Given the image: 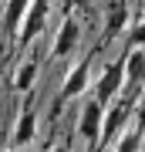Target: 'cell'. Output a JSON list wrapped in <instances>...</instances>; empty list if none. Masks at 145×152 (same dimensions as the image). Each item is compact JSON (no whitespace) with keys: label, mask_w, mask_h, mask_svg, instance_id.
I'll return each instance as SVG.
<instances>
[{"label":"cell","mask_w":145,"mask_h":152,"mask_svg":"<svg viewBox=\"0 0 145 152\" xmlns=\"http://www.w3.org/2000/svg\"><path fill=\"white\" fill-rule=\"evenodd\" d=\"M78 44H81V24H78L71 14H64V24H61L58 37H54V48H51V58H68V54H74Z\"/></svg>","instance_id":"cell-4"},{"label":"cell","mask_w":145,"mask_h":152,"mask_svg":"<svg viewBox=\"0 0 145 152\" xmlns=\"http://www.w3.org/2000/svg\"><path fill=\"white\" fill-rule=\"evenodd\" d=\"M31 4H34V0H7V7H4V41H7V58L14 54L17 34H20L24 20H27Z\"/></svg>","instance_id":"cell-3"},{"label":"cell","mask_w":145,"mask_h":152,"mask_svg":"<svg viewBox=\"0 0 145 152\" xmlns=\"http://www.w3.org/2000/svg\"><path fill=\"white\" fill-rule=\"evenodd\" d=\"M128 44H132V48H145V20L132 27V34H128Z\"/></svg>","instance_id":"cell-12"},{"label":"cell","mask_w":145,"mask_h":152,"mask_svg":"<svg viewBox=\"0 0 145 152\" xmlns=\"http://www.w3.org/2000/svg\"><path fill=\"white\" fill-rule=\"evenodd\" d=\"M138 145H142V132H138V129H132V135H128V132L122 135L118 152H138Z\"/></svg>","instance_id":"cell-11"},{"label":"cell","mask_w":145,"mask_h":152,"mask_svg":"<svg viewBox=\"0 0 145 152\" xmlns=\"http://www.w3.org/2000/svg\"><path fill=\"white\" fill-rule=\"evenodd\" d=\"M125 24H128V4L125 0H111L108 4V17H105V41H111L115 34H122Z\"/></svg>","instance_id":"cell-8"},{"label":"cell","mask_w":145,"mask_h":152,"mask_svg":"<svg viewBox=\"0 0 145 152\" xmlns=\"http://www.w3.org/2000/svg\"><path fill=\"white\" fill-rule=\"evenodd\" d=\"M34 78H37V61H24V64H20V71L14 75V91L27 95V91L34 88Z\"/></svg>","instance_id":"cell-10"},{"label":"cell","mask_w":145,"mask_h":152,"mask_svg":"<svg viewBox=\"0 0 145 152\" xmlns=\"http://www.w3.org/2000/svg\"><path fill=\"white\" fill-rule=\"evenodd\" d=\"M54 152H71V145H68V142H61V145H54Z\"/></svg>","instance_id":"cell-14"},{"label":"cell","mask_w":145,"mask_h":152,"mask_svg":"<svg viewBox=\"0 0 145 152\" xmlns=\"http://www.w3.org/2000/svg\"><path fill=\"white\" fill-rule=\"evenodd\" d=\"M71 7H74V0H61V10L64 14H71Z\"/></svg>","instance_id":"cell-13"},{"label":"cell","mask_w":145,"mask_h":152,"mask_svg":"<svg viewBox=\"0 0 145 152\" xmlns=\"http://www.w3.org/2000/svg\"><path fill=\"white\" fill-rule=\"evenodd\" d=\"M44 20H47V0H34V4H31V10H27L24 27H20V51H24L27 44H31V41L41 34Z\"/></svg>","instance_id":"cell-6"},{"label":"cell","mask_w":145,"mask_h":152,"mask_svg":"<svg viewBox=\"0 0 145 152\" xmlns=\"http://www.w3.org/2000/svg\"><path fill=\"white\" fill-rule=\"evenodd\" d=\"M34 135H37V118H34L31 108H24L20 118H17V125H14V132H10V152L24 149L27 142H34Z\"/></svg>","instance_id":"cell-7"},{"label":"cell","mask_w":145,"mask_h":152,"mask_svg":"<svg viewBox=\"0 0 145 152\" xmlns=\"http://www.w3.org/2000/svg\"><path fill=\"white\" fill-rule=\"evenodd\" d=\"M88 85H91V58H88V61H78V68H71V71H68L64 88H61V102H71V98H78Z\"/></svg>","instance_id":"cell-5"},{"label":"cell","mask_w":145,"mask_h":152,"mask_svg":"<svg viewBox=\"0 0 145 152\" xmlns=\"http://www.w3.org/2000/svg\"><path fill=\"white\" fill-rule=\"evenodd\" d=\"M101 132H105V105L98 98H88L85 108H81V118H78V135L88 145H98L101 142Z\"/></svg>","instance_id":"cell-1"},{"label":"cell","mask_w":145,"mask_h":152,"mask_svg":"<svg viewBox=\"0 0 145 152\" xmlns=\"http://www.w3.org/2000/svg\"><path fill=\"white\" fill-rule=\"evenodd\" d=\"M125 78H128L125 58H122V61H111V64H105V71L98 75V81H95V98L105 105V108H108V102L118 95V88L125 85Z\"/></svg>","instance_id":"cell-2"},{"label":"cell","mask_w":145,"mask_h":152,"mask_svg":"<svg viewBox=\"0 0 145 152\" xmlns=\"http://www.w3.org/2000/svg\"><path fill=\"white\" fill-rule=\"evenodd\" d=\"M125 68H128V81H145V48H132L125 54Z\"/></svg>","instance_id":"cell-9"}]
</instances>
